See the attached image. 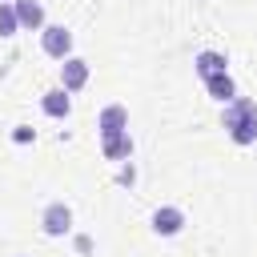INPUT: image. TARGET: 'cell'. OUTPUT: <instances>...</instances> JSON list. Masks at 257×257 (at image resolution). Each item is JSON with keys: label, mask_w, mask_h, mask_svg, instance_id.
<instances>
[{"label": "cell", "mask_w": 257, "mask_h": 257, "mask_svg": "<svg viewBox=\"0 0 257 257\" xmlns=\"http://www.w3.org/2000/svg\"><path fill=\"white\" fill-rule=\"evenodd\" d=\"M225 128L237 145H253L257 141V104L249 96H237L225 104Z\"/></svg>", "instance_id": "obj_1"}, {"label": "cell", "mask_w": 257, "mask_h": 257, "mask_svg": "<svg viewBox=\"0 0 257 257\" xmlns=\"http://www.w3.org/2000/svg\"><path fill=\"white\" fill-rule=\"evenodd\" d=\"M12 8H16L20 28H44V8H40V0H12Z\"/></svg>", "instance_id": "obj_8"}, {"label": "cell", "mask_w": 257, "mask_h": 257, "mask_svg": "<svg viewBox=\"0 0 257 257\" xmlns=\"http://www.w3.org/2000/svg\"><path fill=\"white\" fill-rule=\"evenodd\" d=\"M12 141H16V145H28V141H32V128H28V124H16Z\"/></svg>", "instance_id": "obj_13"}, {"label": "cell", "mask_w": 257, "mask_h": 257, "mask_svg": "<svg viewBox=\"0 0 257 257\" xmlns=\"http://www.w3.org/2000/svg\"><path fill=\"white\" fill-rule=\"evenodd\" d=\"M40 108L48 112V116H68V108H72V100H68V88H48L44 96H40Z\"/></svg>", "instance_id": "obj_10"}, {"label": "cell", "mask_w": 257, "mask_h": 257, "mask_svg": "<svg viewBox=\"0 0 257 257\" xmlns=\"http://www.w3.org/2000/svg\"><path fill=\"white\" fill-rule=\"evenodd\" d=\"M205 88H209V96H213V100H221V104L237 100V88H233L229 72H225V76H209V80H205Z\"/></svg>", "instance_id": "obj_11"}, {"label": "cell", "mask_w": 257, "mask_h": 257, "mask_svg": "<svg viewBox=\"0 0 257 257\" xmlns=\"http://www.w3.org/2000/svg\"><path fill=\"white\" fill-rule=\"evenodd\" d=\"M0 4H8V0H0Z\"/></svg>", "instance_id": "obj_14"}, {"label": "cell", "mask_w": 257, "mask_h": 257, "mask_svg": "<svg viewBox=\"0 0 257 257\" xmlns=\"http://www.w3.org/2000/svg\"><path fill=\"white\" fill-rule=\"evenodd\" d=\"M100 145H104L108 161H128L133 157V137L128 133H108V137H100Z\"/></svg>", "instance_id": "obj_7"}, {"label": "cell", "mask_w": 257, "mask_h": 257, "mask_svg": "<svg viewBox=\"0 0 257 257\" xmlns=\"http://www.w3.org/2000/svg\"><path fill=\"white\" fill-rule=\"evenodd\" d=\"M16 28H20V20H16V8L8 0V4H0V36H16Z\"/></svg>", "instance_id": "obj_12"}, {"label": "cell", "mask_w": 257, "mask_h": 257, "mask_svg": "<svg viewBox=\"0 0 257 257\" xmlns=\"http://www.w3.org/2000/svg\"><path fill=\"white\" fill-rule=\"evenodd\" d=\"M40 225H44L48 237H64V233L72 229V209H68L64 201H52V205L40 213Z\"/></svg>", "instance_id": "obj_3"}, {"label": "cell", "mask_w": 257, "mask_h": 257, "mask_svg": "<svg viewBox=\"0 0 257 257\" xmlns=\"http://www.w3.org/2000/svg\"><path fill=\"white\" fill-rule=\"evenodd\" d=\"M181 225H185V213H181L177 205H161V209L153 213V229H157L161 237H173V233H181Z\"/></svg>", "instance_id": "obj_6"}, {"label": "cell", "mask_w": 257, "mask_h": 257, "mask_svg": "<svg viewBox=\"0 0 257 257\" xmlns=\"http://www.w3.org/2000/svg\"><path fill=\"white\" fill-rule=\"evenodd\" d=\"M225 56L221 52H197V60H193V68H197V76L201 80H209V76H225Z\"/></svg>", "instance_id": "obj_9"}, {"label": "cell", "mask_w": 257, "mask_h": 257, "mask_svg": "<svg viewBox=\"0 0 257 257\" xmlns=\"http://www.w3.org/2000/svg\"><path fill=\"white\" fill-rule=\"evenodd\" d=\"M40 48H44L48 56H56V60H68V52H72V32H68L64 24H44V28H40Z\"/></svg>", "instance_id": "obj_2"}, {"label": "cell", "mask_w": 257, "mask_h": 257, "mask_svg": "<svg viewBox=\"0 0 257 257\" xmlns=\"http://www.w3.org/2000/svg\"><path fill=\"white\" fill-rule=\"evenodd\" d=\"M96 128H100V137H108V133H128V108H124V104H108V108H100Z\"/></svg>", "instance_id": "obj_5"}, {"label": "cell", "mask_w": 257, "mask_h": 257, "mask_svg": "<svg viewBox=\"0 0 257 257\" xmlns=\"http://www.w3.org/2000/svg\"><path fill=\"white\" fill-rule=\"evenodd\" d=\"M84 84H88V60H80V56H68V60L60 64V88L76 92V88H84Z\"/></svg>", "instance_id": "obj_4"}]
</instances>
